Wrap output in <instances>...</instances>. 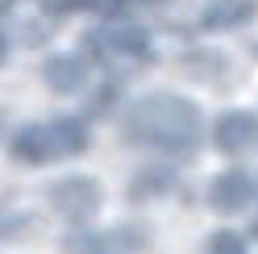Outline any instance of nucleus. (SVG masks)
I'll return each instance as SVG.
<instances>
[{"label": "nucleus", "instance_id": "obj_1", "mask_svg": "<svg viewBox=\"0 0 258 254\" xmlns=\"http://www.w3.org/2000/svg\"><path fill=\"white\" fill-rule=\"evenodd\" d=\"M58 146H54V130H38V125H29V130L17 134V142H13V154L29 158V163H42V158H50Z\"/></svg>", "mask_w": 258, "mask_h": 254}, {"label": "nucleus", "instance_id": "obj_2", "mask_svg": "<svg viewBox=\"0 0 258 254\" xmlns=\"http://www.w3.org/2000/svg\"><path fill=\"white\" fill-rule=\"evenodd\" d=\"M0 58H5V38H0Z\"/></svg>", "mask_w": 258, "mask_h": 254}]
</instances>
